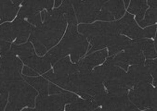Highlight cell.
Listing matches in <instances>:
<instances>
[{
	"mask_svg": "<svg viewBox=\"0 0 157 111\" xmlns=\"http://www.w3.org/2000/svg\"><path fill=\"white\" fill-rule=\"evenodd\" d=\"M147 4L149 8H156L157 0H147Z\"/></svg>",
	"mask_w": 157,
	"mask_h": 111,
	"instance_id": "obj_30",
	"label": "cell"
},
{
	"mask_svg": "<svg viewBox=\"0 0 157 111\" xmlns=\"http://www.w3.org/2000/svg\"><path fill=\"white\" fill-rule=\"evenodd\" d=\"M147 0H130L128 7V12L135 15V20L139 23L144 17L146 10L148 9Z\"/></svg>",
	"mask_w": 157,
	"mask_h": 111,
	"instance_id": "obj_18",
	"label": "cell"
},
{
	"mask_svg": "<svg viewBox=\"0 0 157 111\" xmlns=\"http://www.w3.org/2000/svg\"><path fill=\"white\" fill-rule=\"evenodd\" d=\"M95 69L101 77L107 93L113 95L128 93L129 89L127 86V71L107 59H105L101 66L95 67Z\"/></svg>",
	"mask_w": 157,
	"mask_h": 111,
	"instance_id": "obj_5",
	"label": "cell"
},
{
	"mask_svg": "<svg viewBox=\"0 0 157 111\" xmlns=\"http://www.w3.org/2000/svg\"><path fill=\"white\" fill-rule=\"evenodd\" d=\"M9 100V90L0 83V111H3L6 108Z\"/></svg>",
	"mask_w": 157,
	"mask_h": 111,
	"instance_id": "obj_24",
	"label": "cell"
},
{
	"mask_svg": "<svg viewBox=\"0 0 157 111\" xmlns=\"http://www.w3.org/2000/svg\"><path fill=\"white\" fill-rule=\"evenodd\" d=\"M128 94L113 95L105 92L101 96L92 99L98 106V110H119V111H139V108L128 99Z\"/></svg>",
	"mask_w": 157,
	"mask_h": 111,
	"instance_id": "obj_10",
	"label": "cell"
},
{
	"mask_svg": "<svg viewBox=\"0 0 157 111\" xmlns=\"http://www.w3.org/2000/svg\"><path fill=\"white\" fill-rule=\"evenodd\" d=\"M157 20V8H148L143 19L138 23L140 28H145L156 23Z\"/></svg>",
	"mask_w": 157,
	"mask_h": 111,
	"instance_id": "obj_22",
	"label": "cell"
},
{
	"mask_svg": "<svg viewBox=\"0 0 157 111\" xmlns=\"http://www.w3.org/2000/svg\"><path fill=\"white\" fill-rule=\"evenodd\" d=\"M98 104L92 99H85L82 97H77V99L65 106L64 110L67 111H92L98 110Z\"/></svg>",
	"mask_w": 157,
	"mask_h": 111,
	"instance_id": "obj_16",
	"label": "cell"
},
{
	"mask_svg": "<svg viewBox=\"0 0 157 111\" xmlns=\"http://www.w3.org/2000/svg\"><path fill=\"white\" fill-rule=\"evenodd\" d=\"M22 63L35 70L38 74H44L48 70H51L50 61L46 55L44 57H40V56L36 54L29 59L22 60Z\"/></svg>",
	"mask_w": 157,
	"mask_h": 111,
	"instance_id": "obj_14",
	"label": "cell"
},
{
	"mask_svg": "<svg viewBox=\"0 0 157 111\" xmlns=\"http://www.w3.org/2000/svg\"><path fill=\"white\" fill-rule=\"evenodd\" d=\"M28 40L33 44V45L35 47V50H36V53H37L38 56L43 57V56L46 55V53L48 52V49L46 48V46L44 45H42L40 42H38L37 40L33 39V38H29Z\"/></svg>",
	"mask_w": 157,
	"mask_h": 111,
	"instance_id": "obj_25",
	"label": "cell"
},
{
	"mask_svg": "<svg viewBox=\"0 0 157 111\" xmlns=\"http://www.w3.org/2000/svg\"><path fill=\"white\" fill-rule=\"evenodd\" d=\"M77 30L86 36L91 45L86 52L88 54L107 47L108 56H113L123 51L131 40L118 33L114 20L80 23L77 25Z\"/></svg>",
	"mask_w": 157,
	"mask_h": 111,
	"instance_id": "obj_1",
	"label": "cell"
},
{
	"mask_svg": "<svg viewBox=\"0 0 157 111\" xmlns=\"http://www.w3.org/2000/svg\"><path fill=\"white\" fill-rule=\"evenodd\" d=\"M128 96L139 110H156V89L151 83H138L128 90Z\"/></svg>",
	"mask_w": 157,
	"mask_h": 111,
	"instance_id": "obj_7",
	"label": "cell"
},
{
	"mask_svg": "<svg viewBox=\"0 0 157 111\" xmlns=\"http://www.w3.org/2000/svg\"><path fill=\"white\" fill-rule=\"evenodd\" d=\"M21 74L24 75V76H38V73L35 70H33L32 68H30V67H28L26 65L23 66Z\"/></svg>",
	"mask_w": 157,
	"mask_h": 111,
	"instance_id": "obj_29",
	"label": "cell"
},
{
	"mask_svg": "<svg viewBox=\"0 0 157 111\" xmlns=\"http://www.w3.org/2000/svg\"><path fill=\"white\" fill-rule=\"evenodd\" d=\"M156 28L157 27H156L155 24L143 28L144 38H151V39H153L156 42Z\"/></svg>",
	"mask_w": 157,
	"mask_h": 111,
	"instance_id": "obj_26",
	"label": "cell"
},
{
	"mask_svg": "<svg viewBox=\"0 0 157 111\" xmlns=\"http://www.w3.org/2000/svg\"><path fill=\"white\" fill-rule=\"evenodd\" d=\"M79 95L75 93L66 90L61 94L56 95H37L36 98V106L27 110H48L62 111L66 105L75 101Z\"/></svg>",
	"mask_w": 157,
	"mask_h": 111,
	"instance_id": "obj_8",
	"label": "cell"
},
{
	"mask_svg": "<svg viewBox=\"0 0 157 111\" xmlns=\"http://www.w3.org/2000/svg\"><path fill=\"white\" fill-rule=\"evenodd\" d=\"M140 49L143 53L145 59H156V42L151 38H142L136 40Z\"/></svg>",
	"mask_w": 157,
	"mask_h": 111,
	"instance_id": "obj_20",
	"label": "cell"
},
{
	"mask_svg": "<svg viewBox=\"0 0 157 111\" xmlns=\"http://www.w3.org/2000/svg\"><path fill=\"white\" fill-rule=\"evenodd\" d=\"M19 8L11 0H0V24L13 20L17 17Z\"/></svg>",
	"mask_w": 157,
	"mask_h": 111,
	"instance_id": "obj_15",
	"label": "cell"
},
{
	"mask_svg": "<svg viewBox=\"0 0 157 111\" xmlns=\"http://www.w3.org/2000/svg\"><path fill=\"white\" fill-rule=\"evenodd\" d=\"M22 78L31 86H33L39 95H48V80L43 76H24Z\"/></svg>",
	"mask_w": 157,
	"mask_h": 111,
	"instance_id": "obj_17",
	"label": "cell"
},
{
	"mask_svg": "<svg viewBox=\"0 0 157 111\" xmlns=\"http://www.w3.org/2000/svg\"><path fill=\"white\" fill-rule=\"evenodd\" d=\"M34 28V25L16 17L12 22L7 21L0 24V39L17 45L24 44Z\"/></svg>",
	"mask_w": 157,
	"mask_h": 111,
	"instance_id": "obj_6",
	"label": "cell"
},
{
	"mask_svg": "<svg viewBox=\"0 0 157 111\" xmlns=\"http://www.w3.org/2000/svg\"><path fill=\"white\" fill-rule=\"evenodd\" d=\"M11 1H12V3H13L15 6H18V7H20V6L21 5V3H22L23 0H11Z\"/></svg>",
	"mask_w": 157,
	"mask_h": 111,
	"instance_id": "obj_31",
	"label": "cell"
},
{
	"mask_svg": "<svg viewBox=\"0 0 157 111\" xmlns=\"http://www.w3.org/2000/svg\"><path fill=\"white\" fill-rule=\"evenodd\" d=\"M42 24L35 26L29 38L40 42L48 50L55 46L64 35L67 28V20L59 8L40 12Z\"/></svg>",
	"mask_w": 157,
	"mask_h": 111,
	"instance_id": "obj_3",
	"label": "cell"
},
{
	"mask_svg": "<svg viewBox=\"0 0 157 111\" xmlns=\"http://www.w3.org/2000/svg\"><path fill=\"white\" fill-rule=\"evenodd\" d=\"M114 23L120 34H123L132 40L144 38L143 28L139 26L132 14L128 12L124 13L122 18L114 20Z\"/></svg>",
	"mask_w": 157,
	"mask_h": 111,
	"instance_id": "obj_11",
	"label": "cell"
},
{
	"mask_svg": "<svg viewBox=\"0 0 157 111\" xmlns=\"http://www.w3.org/2000/svg\"><path fill=\"white\" fill-rule=\"evenodd\" d=\"M22 61L17 56L11 53L1 56L0 83L9 90L13 83L22 79Z\"/></svg>",
	"mask_w": 157,
	"mask_h": 111,
	"instance_id": "obj_9",
	"label": "cell"
},
{
	"mask_svg": "<svg viewBox=\"0 0 157 111\" xmlns=\"http://www.w3.org/2000/svg\"><path fill=\"white\" fill-rule=\"evenodd\" d=\"M38 92L22 78L9 88V102L5 110L19 111L34 108Z\"/></svg>",
	"mask_w": 157,
	"mask_h": 111,
	"instance_id": "obj_4",
	"label": "cell"
},
{
	"mask_svg": "<svg viewBox=\"0 0 157 111\" xmlns=\"http://www.w3.org/2000/svg\"><path fill=\"white\" fill-rule=\"evenodd\" d=\"M123 2H124V9H127L129 5V2H130V0H123Z\"/></svg>",
	"mask_w": 157,
	"mask_h": 111,
	"instance_id": "obj_33",
	"label": "cell"
},
{
	"mask_svg": "<svg viewBox=\"0 0 157 111\" xmlns=\"http://www.w3.org/2000/svg\"><path fill=\"white\" fill-rule=\"evenodd\" d=\"M144 66L152 77V85L156 87V59H145Z\"/></svg>",
	"mask_w": 157,
	"mask_h": 111,
	"instance_id": "obj_23",
	"label": "cell"
},
{
	"mask_svg": "<svg viewBox=\"0 0 157 111\" xmlns=\"http://www.w3.org/2000/svg\"><path fill=\"white\" fill-rule=\"evenodd\" d=\"M107 57H108V50L106 48H103L88 54L85 59L78 60L76 63L79 70H92L95 67L102 64Z\"/></svg>",
	"mask_w": 157,
	"mask_h": 111,
	"instance_id": "obj_13",
	"label": "cell"
},
{
	"mask_svg": "<svg viewBox=\"0 0 157 111\" xmlns=\"http://www.w3.org/2000/svg\"><path fill=\"white\" fill-rule=\"evenodd\" d=\"M21 6H25L37 12L50 10L54 6V0H23Z\"/></svg>",
	"mask_w": 157,
	"mask_h": 111,
	"instance_id": "obj_21",
	"label": "cell"
},
{
	"mask_svg": "<svg viewBox=\"0 0 157 111\" xmlns=\"http://www.w3.org/2000/svg\"><path fill=\"white\" fill-rule=\"evenodd\" d=\"M66 90L61 88L59 86H58L57 84L53 82H49L48 83V95H56V94H61L65 92Z\"/></svg>",
	"mask_w": 157,
	"mask_h": 111,
	"instance_id": "obj_28",
	"label": "cell"
},
{
	"mask_svg": "<svg viewBox=\"0 0 157 111\" xmlns=\"http://www.w3.org/2000/svg\"><path fill=\"white\" fill-rule=\"evenodd\" d=\"M77 25L68 24L60 41L46 53L51 66L68 55H70L71 61L76 63L86 54L89 43L86 36L78 32Z\"/></svg>",
	"mask_w": 157,
	"mask_h": 111,
	"instance_id": "obj_2",
	"label": "cell"
},
{
	"mask_svg": "<svg viewBox=\"0 0 157 111\" xmlns=\"http://www.w3.org/2000/svg\"><path fill=\"white\" fill-rule=\"evenodd\" d=\"M140 82H149L152 84V77L143 64H135L128 66L127 72V86L131 89L134 85Z\"/></svg>",
	"mask_w": 157,
	"mask_h": 111,
	"instance_id": "obj_12",
	"label": "cell"
},
{
	"mask_svg": "<svg viewBox=\"0 0 157 111\" xmlns=\"http://www.w3.org/2000/svg\"><path fill=\"white\" fill-rule=\"evenodd\" d=\"M11 43L0 39V56H5L10 53Z\"/></svg>",
	"mask_w": 157,
	"mask_h": 111,
	"instance_id": "obj_27",
	"label": "cell"
},
{
	"mask_svg": "<svg viewBox=\"0 0 157 111\" xmlns=\"http://www.w3.org/2000/svg\"><path fill=\"white\" fill-rule=\"evenodd\" d=\"M17 17L26 20L34 26H39L42 24V19L40 12L35 11L25 6H21L17 13Z\"/></svg>",
	"mask_w": 157,
	"mask_h": 111,
	"instance_id": "obj_19",
	"label": "cell"
},
{
	"mask_svg": "<svg viewBox=\"0 0 157 111\" xmlns=\"http://www.w3.org/2000/svg\"><path fill=\"white\" fill-rule=\"evenodd\" d=\"M61 2H62V0H54V7H55V9H57V8H59L60 6Z\"/></svg>",
	"mask_w": 157,
	"mask_h": 111,
	"instance_id": "obj_32",
	"label": "cell"
}]
</instances>
